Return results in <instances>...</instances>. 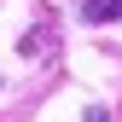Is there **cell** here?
<instances>
[{
  "label": "cell",
  "instance_id": "cell-1",
  "mask_svg": "<svg viewBox=\"0 0 122 122\" xmlns=\"http://www.w3.org/2000/svg\"><path fill=\"white\" fill-rule=\"evenodd\" d=\"M81 18L87 23H116L122 18V0H81Z\"/></svg>",
  "mask_w": 122,
  "mask_h": 122
}]
</instances>
